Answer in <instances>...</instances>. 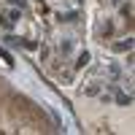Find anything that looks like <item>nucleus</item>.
I'll list each match as a JSON object with an SVG mask.
<instances>
[{"mask_svg":"<svg viewBox=\"0 0 135 135\" xmlns=\"http://www.w3.org/2000/svg\"><path fill=\"white\" fill-rule=\"evenodd\" d=\"M86 62H89V51H81V54H78V62H76V65H78V68H84Z\"/></svg>","mask_w":135,"mask_h":135,"instance_id":"7ed1b4c3","label":"nucleus"},{"mask_svg":"<svg viewBox=\"0 0 135 135\" xmlns=\"http://www.w3.org/2000/svg\"><path fill=\"white\" fill-rule=\"evenodd\" d=\"M11 3H14V6H19V8H22V6H25V0H11Z\"/></svg>","mask_w":135,"mask_h":135,"instance_id":"39448f33","label":"nucleus"},{"mask_svg":"<svg viewBox=\"0 0 135 135\" xmlns=\"http://www.w3.org/2000/svg\"><path fill=\"white\" fill-rule=\"evenodd\" d=\"M116 49H119V51H130V49H132V41H124V43H116Z\"/></svg>","mask_w":135,"mask_h":135,"instance_id":"20e7f679","label":"nucleus"},{"mask_svg":"<svg viewBox=\"0 0 135 135\" xmlns=\"http://www.w3.org/2000/svg\"><path fill=\"white\" fill-rule=\"evenodd\" d=\"M116 103H119V105H130L132 97H130V95H116Z\"/></svg>","mask_w":135,"mask_h":135,"instance_id":"f03ea898","label":"nucleus"},{"mask_svg":"<svg viewBox=\"0 0 135 135\" xmlns=\"http://www.w3.org/2000/svg\"><path fill=\"white\" fill-rule=\"evenodd\" d=\"M81 92L89 95V97H95V95H100V84H86V86H81Z\"/></svg>","mask_w":135,"mask_h":135,"instance_id":"f257e3e1","label":"nucleus"}]
</instances>
